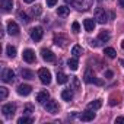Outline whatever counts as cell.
<instances>
[{"mask_svg":"<svg viewBox=\"0 0 124 124\" xmlns=\"http://www.w3.org/2000/svg\"><path fill=\"white\" fill-rule=\"evenodd\" d=\"M38 78H39L41 83H44V85H50L51 83V72L48 69H45V67H41L38 70Z\"/></svg>","mask_w":124,"mask_h":124,"instance_id":"obj_1","label":"cell"},{"mask_svg":"<svg viewBox=\"0 0 124 124\" xmlns=\"http://www.w3.org/2000/svg\"><path fill=\"white\" fill-rule=\"evenodd\" d=\"M93 0H70V3H73L79 10H86L92 6Z\"/></svg>","mask_w":124,"mask_h":124,"instance_id":"obj_2","label":"cell"},{"mask_svg":"<svg viewBox=\"0 0 124 124\" xmlns=\"http://www.w3.org/2000/svg\"><path fill=\"white\" fill-rule=\"evenodd\" d=\"M95 19H96L98 23H105L108 21V15H107V12L102 8H98L95 10Z\"/></svg>","mask_w":124,"mask_h":124,"instance_id":"obj_3","label":"cell"},{"mask_svg":"<svg viewBox=\"0 0 124 124\" xmlns=\"http://www.w3.org/2000/svg\"><path fill=\"white\" fill-rule=\"evenodd\" d=\"M2 112H3V115L5 117H13V114L16 112V105L15 104H5L3 107H2Z\"/></svg>","mask_w":124,"mask_h":124,"instance_id":"obj_4","label":"cell"},{"mask_svg":"<svg viewBox=\"0 0 124 124\" xmlns=\"http://www.w3.org/2000/svg\"><path fill=\"white\" fill-rule=\"evenodd\" d=\"M2 80L6 82V83H12L15 80V72L12 69H5L3 73H2Z\"/></svg>","mask_w":124,"mask_h":124,"instance_id":"obj_5","label":"cell"},{"mask_svg":"<svg viewBox=\"0 0 124 124\" xmlns=\"http://www.w3.org/2000/svg\"><path fill=\"white\" fill-rule=\"evenodd\" d=\"M42 34H44V31H42L41 26H35V28H32V29H31V38H32V41H35V42L41 41Z\"/></svg>","mask_w":124,"mask_h":124,"instance_id":"obj_6","label":"cell"},{"mask_svg":"<svg viewBox=\"0 0 124 124\" xmlns=\"http://www.w3.org/2000/svg\"><path fill=\"white\" fill-rule=\"evenodd\" d=\"M41 55L45 61H48V63H53V61H55V55L51 50H47V48H42L41 50Z\"/></svg>","mask_w":124,"mask_h":124,"instance_id":"obj_7","label":"cell"},{"mask_svg":"<svg viewBox=\"0 0 124 124\" xmlns=\"http://www.w3.org/2000/svg\"><path fill=\"white\" fill-rule=\"evenodd\" d=\"M31 91H32V86H31V85L22 83V85H19V86H18V93H19V95H22V96H28V95L31 93Z\"/></svg>","mask_w":124,"mask_h":124,"instance_id":"obj_8","label":"cell"},{"mask_svg":"<svg viewBox=\"0 0 124 124\" xmlns=\"http://www.w3.org/2000/svg\"><path fill=\"white\" fill-rule=\"evenodd\" d=\"M45 109H47V112H50V114H57V112H58V104H57L55 101H47Z\"/></svg>","mask_w":124,"mask_h":124,"instance_id":"obj_9","label":"cell"},{"mask_svg":"<svg viewBox=\"0 0 124 124\" xmlns=\"http://www.w3.org/2000/svg\"><path fill=\"white\" fill-rule=\"evenodd\" d=\"M22 57H23V60L26 61V63H34V61H35V53H34L31 48H26V50L23 51Z\"/></svg>","mask_w":124,"mask_h":124,"instance_id":"obj_10","label":"cell"},{"mask_svg":"<svg viewBox=\"0 0 124 124\" xmlns=\"http://www.w3.org/2000/svg\"><path fill=\"white\" fill-rule=\"evenodd\" d=\"M95 118V112H93V109H86V111H83L82 114H80V120L82 121H92Z\"/></svg>","mask_w":124,"mask_h":124,"instance_id":"obj_11","label":"cell"},{"mask_svg":"<svg viewBox=\"0 0 124 124\" xmlns=\"http://www.w3.org/2000/svg\"><path fill=\"white\" fill-rule=\"evenodd\" d=\"M19 31H21V29H19V25H18L16 22H13V21H12V22H9V23H8V32H9L10 35H18V34H19Z\"/></svg>","mask_w":124,"mask_h":124,"instance_id":"obj_12","label":"cell"},{"mask_svg":"<svg viewBox=\"0 0 124 124\" xmlns=\"http://www.w3.org/2000/svg\"><path fill=\"white\" fill-rule=\"evenodd\" d=\"M83 26H85V31L86 32H92L95 29V21L86 18V19H83Z\"/></svg>","mask_w":124,"mask_h":124,"instance_id":"obj_13","label":"cell"},{"mask_svg":"<svg viewBox=\"0 0 124 124\" xmlns=\"http://www.w3.org/2000/svg\"><path fill=\"white\" fill-rule=\"evenodd\" d=\"M48 98H50V95H48L47 91H41V92H38V95H37V101H38L39 104H45V102L48 101Z\"/></svg>","mask_w":124,"mask_h":124,"instance_id":"obj_14","label":"cell"},{"mask_svg":"<svg viewBox=\"0 0 124 124\" xmlns=\"http://www.w3.org/2000/svg\"><path fill=\"white\" fill-rule=\"evenodd\" d=\"M2 9L5 12H10L13 9V0H2V3H0Z\"/></svg>","mask_w":124,"mask_h":124,"instance_id":"obj_15","label":"cell"},{"mask_svg":"<svg viewBox=\"0 0 124 124\" xmlns=\"http://www.w3.org/2000/svg\"><path fill=\"white\" fill-rule=\"evenodd\" d=\"M69 13H70V9H69L67 6H60V8L57 9V15L61 16V18H66Z\"/></svg>","mask_w":124,"mask_h":124,"instance_id":"obj_16","label":"cell"},{"mask_svg":"<svg viewBox=\"0 0 124 124\" xmlns=\"http://www.w3.org/2000/svg\"><path fill=\"white\" fill-rule=\"evenodd\" d=\"M54 42H55L57 45H60V47H64L66 42H67V38L63 37V35H55V37H54Z\"/></svg>","mask_w":124,"mask_h":124,"instance_id":"obj_17","label":"cell"},{"mask_svg":"<svg viewBox=\"0 0 124 124\" xmlns=\"http://www.w3.org/2000/svg\"><path fill=\"white\" fill-rule=\"evenodd\" d=\"M101 107H102V101H101V99H96V101H92V102L88 104V108H89V109H93V111L99 109Z\"/></svg>","mask_w":124,"mask_h":124,"instance_id":"obj_18","label":"cell"},{"mask_svg":"<svg viewBox=\"0 0 124 124\" xmlns=\"http://www.w3.org/2000/svg\"><path fill=\"white\" fill-rule=\"evenodd\" d=\"M67 66L70 67V70H78V67H79V61H78V58H76V57H73V58H69V61H67Z\"/></svg>","mask_w":124,"mask_h":124,"instance_id":"obj_19","label":"cell"},{"mask_svg":"<svg viewBox=\"0 0 124 124\" xmlns=\"http://www.w3.org/2000/svg\"><path fill=\"white\" fill-rule=\"evenodd\" d=\"M21 75H22L23 79H28V80H31V79L35 78L34 72H31V70H28V69H22V70H21Z\"/></svg>","mask_w":124,"mask_h":124,"instance_id":"obj_20","label":"cell"},{"mask_svg":"<svg viewBox=\"0 0 124 124\" xmlns=\"http://www.w3.org/2000/svg\"><path fill=\"white\" fill-rule=\"evenodd\" d=\"M93 72H92V69H88L86 72H85V76H83V80L86 82V83H91V82H93Z\"/></svg>","mask_w":124,"mask_h":124,"instance_id":"obj_21","label":"cell"},{"mask_svg":"<svg viewBox=\"0 0 124 124\" xmlns=\"http://www.w3.org/2000/svg\"><path fill=\"white\" fill-rule=\"evenodd\" d=\"M61 98H63L64 101H72L73 99V92L70 89H64L63 92H61Z\"/></svg>","mask_w":124,"mask_h":124,"instance_id":"obj_22","label":"cell"},{"mask_svg":"<svg viewBox=\"0 0 124 124\" xmlns=\"http://www.w3.org/2000/svg\"><path fill=\"white\" fill-rule=\"evenodd\" d=\"M67 80H69V79H67V76H66L63 72H58V73H57V83H58V85H64Z\"/></svg>","mask_w":124,"mask_h":124,"instance_id":"obj_23","label":"cell"},{"mask_svg":"<svg viewBox=\"0 0 124 124\" xmlns=\"http://www.w3.org/2000/svg\"><path fill=\"white\" fill-rule=\"evenodd\" d=\"M72 54H73L75 57H80V55L83 54V48H82L80 45H73V48H72Z\"/></svg>","mask_w":124,"mask_h":124,"instance_id":"obj_24","label":"cell"},{"mask_svg":"<svg viewBox=\"0 0 124 124\" xmlns=\"http://www.w3.org/2000/svg\"><path fill=\"white\" fill-rule=\"evenodd\" d=\"M104 54H105L107 57H109V58H114V57L117 55V51H115L114 48H111V47H107V48L104 50Z\"/></svg>","mask_w":124,"mask_h":124,"instance_id":"obj_25","label":"cell"},{"mask_svg":"<svg viewBox=\"0 0 124 124\" xmlns=\"http://www.w3.org/2000/svg\"><path fill=\"white\" fill-rule=\"evenodd\" d=\"M98 39H99V41H102V42L108 41V39H109V32H108V31H101V32H99V35H98Z\"/></svg>","mask_w":124,"mask_h":124,"instance_id":"obj_26","label":"cell"},{"mask_svg":"<svg viewBox=\"0 0 124 124\" xmlns=\"http://www.w3.org/2000/svg\"><path fill=\"white\" fill-rule=\"evenodd\" d=\"M6 53H8V55H9L10 58H13V57L16 55V48H15L13 45H8V47H6Z\"/></svg>","mask_w":124,"mask_h":124,"instance_id":"obj_27","label":"cell"},{"mask_svg":"<svg viewBox=\"0 0 124 124\" xmlns=\"http://www.w3.org/2000/svg\"><path fill=\"white\" fill-rule=\"evenodd\" d=\"M18 16H19V19H21V22H23V23H29V16L25 13V12H19L18 13Z\"/></svg>","mask_w":124,"mask_h":124,"instance_id":"obj_28","label":"cell"},{"mask_svg":"<svg viewBox=\"0 0 124 124\" xmlns=\"http://www.w3.org/2000/svg\"><path fill=\"white\" fill-rule=\"evenodd\" d=\"M34 120L32 118H29V117H21L19 120H18V124H31Z\"/></svg>","mask_w":124,"mask_h":124,"instance_id":"obj_29","label":"cell"},{"mask_svg":"<svg viewBox=\"0 0 124 124\" xmlns=\"http://www.w3.org/2000/svg\"><path fill=\"white\" fill-rule=\"evenodd\" d=\"M8 88H5V86H2L0 88V99H6L8 98Z\"/></svg>","mask_w":124,"mask_h":124,"instance_id":"obj_30","label":"cell"},{"mask_svg":"<svg viewBox=\"0 0 124 124\" xmlns=\"http://www.w3.org/2000/svg\"><path fill=\"white\" fill-rule=\"evenodd\" d=\"M31 12H32V15H34V16H39V15H41V6H39V5L34 6V8L31 9Z\"/></svg>","mask_w":124,"mask_h":124,"instance_id":"obj_31","label":"cell"},{"mask_svg":"<svg viewBox=\"0 0 124 124\" xmlns=\"http://www.w3.org/2000/svg\"><path fill=\"white\" fill-rule=\"evenodd\" d=\"M34 111V107L31 105V104H28L26 107H25V109H23V114H31Z\"/></svg>","mask_w":124,"mask_h":124,"instance_id":"obj_32","label":"cell"},{"mask_svg":"<svg viewBox=\"0 0 124 124\" xmlns=\"http://www.w3.org/2000/svg\"><path fill=\"white\" fill-rule=\"evenodd\" d=\"M72 28H73V32H79L80 31V25H79V22H73V25H72Z\"/></svg>","mask_w":124,"mask_h":124,"instance_id":"obj_33","label":"cell"},{"mask_svg":"<svg viewBox=\"0 0 124 124\" xmlns=\"http://www.w3.org/2000/svg\"><path fill=\"white\" fill-rule=\"evenodd\" d=\"M45 2H47V6H48V8H53V6L57 5L58 0H45Z\"/></svg>","mask_w":124,"mask_h":124,"instance_id":"obj_34","label":"cell"},{"mask_svg":"<svg viewBox=\"0 0 124 124\" xmlns=\"http://www.w3.org/2000/svg\"><path fill=\"white\" fill-rule=\"evenodd\" d=\"M99 39H91V47H98L99 45Z\"/></svg>","mask_w":124,"mask_h":124,"instance_id":"obj_35","label":"cell"},{"mask_svg":"<svg viewBox=\"0 0 124 124\" xmlns=\"http://www.w3.org/2000/svg\"><path fill=\"white\" fill-rule=\"evenodd\" d=\"M73 85H75V88H76V89H79L80 83H79V79H78V78H73Z\"/></svg>","mask_w":124,"mask_h":124,"instance_id":"obj_36","label":"cell"},{"mask_svg":"<svg viewBox=\"0 0 124 124\" xmlns=\"http://www.w3.org/2000/svg\"><path fill=\"white\" fill-rule=\"evenodd\" d=\"M105 76H107L108 79H109V78H112V72H111V70H107V72H105Z\"/></svg>","mask_w":124,"mask_h":124,"instance_id":"obj_37","label":"cell"},{"mask_svg":"<svg viewBox=\"0 0 124 124\" xmlns=\"http://www.w3.org/2000/svg\"><path fill=\"white\" fill-rule=\"evenodd\" d=\"M115 123H124V117H117L115 118Z\"/></svg>","mask_w":124,"mask_h":124,"instance_id":"obj_38","label":"cell"},{"mask_svg":"<svg viewBox=\"0 0 124 124\" xmlns=\"http://www.w3.org/2000/svg\"><path fill=\"white\" fill-rule=\"evenodd\" d=\"M117 102H118V101H115V99H114V98H111V101H109V105H111V107H112V105H115V104H117Z\"/></svg>","mask_w":124,"mask_h":124,"instance_id":"obj_39","label":"cell"},{"mask_svg":"<svg viewBox=\"0 0 124 124\" xmlns=\"http://www.w3.org/2000/svg\"><path fill=\"white\" fill-rule=\"evenodd\" d=\"M118 5H120V8L124 9V0H118Z\"/></svg>","mask_w":124,"mask_h":124,"instance_id":"obj_40","label":"cell"},{"mask_svg":"<svg viewBox=\"0 0 124 124\" xmlns=\"http://www.w3.org/2000/svg\"><path fill=\"white\" fill-rule=\"evenodd\" d=\"M93 82H95L96 85H102V80H99V79H93Z\"/></svg>","mask_w":124,"mask_h":124,"instance_id":"obj_41","label":"cell"},{"mask_svg":"<svg viewBox=\"0 0 124 124\" xmlns=\"http://www.w3.org/2000/svg\"><path fill=\"white\" fill-rule=\"evenodd\" d=\"M25 3H32V2H35V0H23Z\"/></svg>","mask_w":124,"mask_h":124,"instance_id":"obj_42","label":"cell"},{"mask_svg":"<svg viewBox=\"0 0 124 124\" xmlns=\"http://www.w3.org/2000/svg\"><path fill=\"white\" fill-rule=\"evenodd\" d=\"M120 64H121V66H124V60H120Z\"/></svg>","mask_w":124,"mask_h":124,"instance_id":"obj_43","label":"cell"},{"mask_svg":"<svg viewBox=\"0 0 124 124\" xmlns=\"http://www.w3.org/2000/svg\"><path fill=\"white\" fill-rule=\"evenodd\" d=\"M121 47H123V50H124V41H121Z\"/></svg>","mask_w":124,"mask_h":124,"instance_id":"obj_44","label":"cell"}]
</instances>
